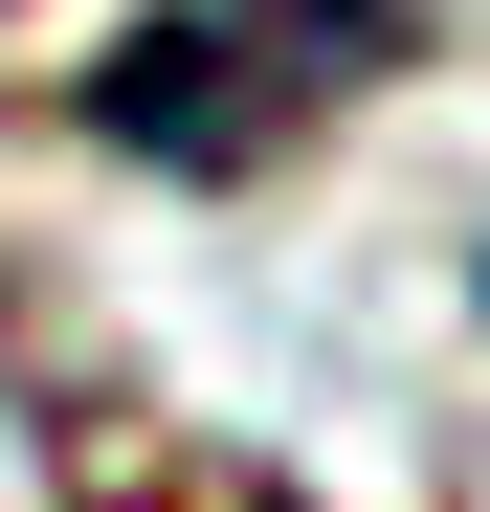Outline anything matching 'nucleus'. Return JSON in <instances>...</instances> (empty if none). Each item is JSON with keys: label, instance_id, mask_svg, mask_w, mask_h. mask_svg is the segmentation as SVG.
<instances>
[{"label": "nucleus", "instance_id": "1", "mask_svg": "<svg viewBox=\"0 0 490 512\" xmlns=\"http://www.w3.org/2000/svg\"><path fill=\"white\" fill-rule=\"evenodd\" d=\"M424 67V0H156L90 45V134L134 179H268L335 112H379Z\"/></svg>", "mask_w": 490, "mask_h": 512}, {"label": "nucleus", "instance_id": "2", "mask_svg": "<svg viewBox=\"0 0 490 512\" xmlns=\"http://www.w3.org/2000/svg\"><path fill=\"white\" fill-rule=\"evenodd\" d=\"M90 512H312V490H268V468H134V490H90Z\"/></svg>", "mask_w": 490, "mask_h": 512}]
</instances>
